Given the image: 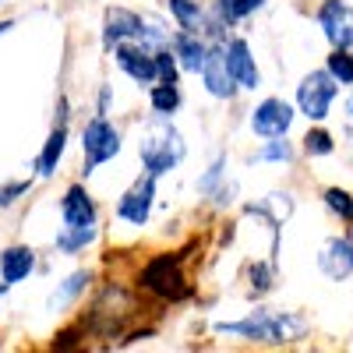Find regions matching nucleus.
Here are the masks:
<instances>
[{"label":"nucleus","instance_id":"obj_11","mask_svg":"<svg viewBox=\"0 0 353 353\" xmlns=\"http://www.w3.org/2000/svg\"><path fill=\"white\" fill-rule=\"evenodd\" d=\"M318 269L329 279H346L353 272V237H329L318 251Z\"/></svg>","mask_w":353,"mask_h":353},{"label":"nucleus","instance_id":"obj_12","mask_svg":"<svg viewBox=\"0 0 353 353\" xmlns=\"http://www.w3.org/2000/svg\"><path fill=\"white\" fill-rule=\"evenodd\" d=\"M145 18L128 11V8H110L106 11V28H103V46L113 50L117 43H128V39H138Z\"/></svg>","mask_w":353,"mask_h":353},{"label":"nucleus","instance_id":"obj_33","mask_svg":"<svg viewBox=\"0 0 353 353\" xmlns=\"http://www.w3.org/2000/svg\"><path fill=\"white\" fill-rule=\"evenodd\" d=\"M350 346H353V339H350Z\"/></svg>","mask_w":353,"mask_h":353},{"label":"nucleus","instance_id":"obj_27","mask_svg":"<svg viewBox=\"0 0 353 353\" xmlns=\"http://www.w3.org/2000/svg\"><path fill=\"white\" fill-rule=\"evenodd\" d=\"M176 53L173 50H156V71H159V81H176Z\"/></svg>","mask_w":353,"mask_h":353},{"label":"nucleus","instance_id":"obj_31","mask_svg":"<svg viewBox=\"0 0 353 353\" xmlns=\"http://www.w3.org/2000/svg\"><path fill=\"white\" fill-rule=\"evenodd\" d=\"M8 286H11V283H8V279H4V283H0V297H4V290H8Z\"/></svg>","mask_w":353,"mask_h":353},{"label":"nucleus","instance_id":"obj_1","mask_svg":"<svg viewBox=\"0 0 353 353\" xmlns=\"http://www.w3.org/2000/svg\"><path fill=\"white\" fill-rule=\"evenodd\" d=\"M216 332L223 336H244L254 343H290L307 332V321L297 314H269V311H254L244 321H219Z\"/></svg>","mask_w":353,"mask_h":353},{"label":"nucleus","instance_id":"obj_2","mask_svg":"<svg viewBox=\"0 0 353 353\" xmlns=\"http://www.w3.org/2000/svg\"><path fill=\"white\" fill-rule=\"evenodd\" d=\"M138 152H141L145 170H149L152 176H163L184 159V138L173 124H152L149 131H145Z\"/></svg>","mask_w":353,"mask_h":353},{"label":"nucleus","instance_id":"obj_9","mask_svg":"<svg viewBox=\"0 0 353 353\" xmlns=\"http://www.w3.org/2000/svg\"><path fill=\"white\" fill-rule=\"evenodd\" d=\"M152 198H156V176L145 173V176H138V181L128 188V194L121 198L117 216H121L124 223H131V226H145V223H149V212H152Z\"/></svg>","mask_w":353,"mask_h":353},{"label":"nucleus","instance_id":"obj_25","mask_svg":"<svg viewBox=\"0 0 353 353\" xmlns=\"http://www.w3.org/2000/svg\"><path fill=\"white\" fill-rule=\"evenodd\" d=\"M332 149H336V141H332L329 131H321V128L307 131V138H304V152L307 156H329Z\"/></svg>","mask_w":353,"mask_h":353},{"label":"nucleus","instance_id":"obj_5","mask_svg":"<svg viewBox=\"0 0 353 353\" xmlns=\"http://www.w3.org/2000/svg\"><path fill=\"white\" fill-rule=\"evenodd\" d=\"M81 149H85L88 166H99V163H106L121 152V134H117V128L106 117H92V121L81 128Z\"/></svg>","mask_w":353,"mask_h":353},{"label":"nucleus","instance_id":"obj_7","mask_svg":"<svg viewBox=\"0 0 353 353\" xmlns=\"http://www.w3.org/2000/svg\"><path fill=\"white\" fill-rule=\"evenodd\" d=\"M318 25L332 43V50H353V11L343 0H325L318 8Z\"/></svg>","mask_w":353,"mask_h":353},{"label":"nucleus","instance_id":"obj_26","mask_svg":"<svg viewBox=\"0 0 353 353\" xmlns=\"http://www.w3.org/2000/svg\"><path fill=\"white\" fill-rule=\"evenodd\" d=\"M325 205L336 212V216H343V219H353V198L343 191V188H329L325 191Z\"/></svg>","mask_w":353,"mask_h":353},{"label":"nucleus","instance_id":"obj_32","mask_svg":"<svg viewBox=\"0 0 353 353\" xmlns=\"http://www.w3.org/2000/svg\"><path fill=\"white\" fill-rule=\"evenodd\" d=\"M350 113H353V99H350Z\"/></svg>","mask_w":353,"mask_h":353},{"label":"nucleus","instance_id":"obj_30","mask_svg":"<svg viewBox=\"0 0 353 353\" xmlns=\"http://www.w3.org/2000/svg\"><path fill=\"white\" fill-rule=\"evenodd\" d=\"M8 28H14V21H0V36H4Z\"/></svg>","mask_w":353,"mask_h":353},{"label":"nucleus","instance_id":"obj_10","mask_svg":"<svg viewBox=\"0 0 353 353\" xmlns=\"http://www.w3.org/2000/svg\"><path fill=\"white\" fill-rule=\"evenodd\" d=\"M201 81H205V88H209V92H212L216 99H230L233 92H237V78H233V71H230L226 46H223V43L209 46V53H205Z\"/></svg>","mask_w":353,"mask_h":353},{"label":"nucleus","instance_id":"obj_18","mask_svg":"<svg viewBox=\"0 0 353 353\" xmlns=\"http://www.w3.org/2000/svg\"><path fill=\"white\" fill-rule=\"evenodd\" d=\"M149 99H152V110H156L159 117H170L176 106H181V92H176V81H159V85H152Z\"/></svg>","mask_w":353,"mask_h":353},{"label":"nucleus","instance_id":"obj_29","mask_svg":"<svg viewBox=\"0 0 353 353\" xmlns=\"http://www.w3.org/2000/svg\"><path fill=\"white\" fill-rule=\"evenodd\" d=\"M28 191V181H18V184H8V188H0V205H11L18 194Z\"/></svg>","mask_w":353,"mask_h":353},{"label":"nucleus","instance_id":"obj_23","mask_svg":"<svg viewBox=\"0 0 353 353\" xmlns=\"http://www.w3.org/2000/svg\"><path fill=\"white\" fill-rule=\"evenodd\" d=\"M258 8H265V0H219V14L226 21H241V18L254 14Z\"/></svg>","mask_w":353,"mask_h":353},{"label":"nucleus","instance_id":"obj_20","mask_svg":"<svg viewBox=\"0 0 353 353\" xmlns=\"http://www.w3.org/2000/svg\"><path fill=\"white\" fill-rule=\"evenodd\" d=\"M92 241H96V226H64V233L57 237V248L68 251V254H74L78 248L92 244Z\"/></svg>","mask_w":353,"mask_h":353},{"label":"nucleus","instance_id":"obj_17","mask_svg":"<svg viewBox=\"0 0 353 353\" xmlns=\"http://www.w3.org/2000/svg\"><path fill=\"white\" fill-rule=\"evenodd\" d=\"M64 141H68V128H64V124H57V128H53V134H50V138H46V145H43L39 159H36L39 176H50V173L57 170V163H61V156H64Z\"/></svg>","mask_w":353,"mask_h":353},{"label":"nucleus","instance_id":"obj_4","mask_svg":"<svg viewBox=\"0 0 353 353\" xmlns=\"http://www.w3.org/2000/svg\"><path fill=\"white\" fill-rule=\"evenodd\" d=\"M336 96H339V81L329 74V68L325 71H311L297 85V106H301V113L307 117V121H325Z\"/></svg>","mask_w":353,"mask_h":353},{"label":"nucleus","instance_id":"obj_14","mask_svg":"<svg viewBox=\"0 0 353 353\" xmlns=\"http://www.w3.org/2000/svg\"><path fill=\"white\" fill-rule=\"evenodd\" d=\"M226 61H230V71H233V78H237L241 88H258L261 85V74L254 68V57H251V50H248L244 39H230Z\"/></svg>","mask_w":353,"mask_h":353},{"label":"nucleus","instance_id":"obj_13","mask_svg":"<svg viewBox=\"0 0 353 353\" xmlns=\"http://www.w3.org/2000/svg\"><path fill=\"white\" fill-rule=\"evenodd\" d=\"M61 219H64V226H96V201L88 198V191L81 184L68 188V194L61 201Z\"/></svg>","mask_w":353,"mask_h":353},{"label":"nucleus","instance_id":"obj_15","mask_svg":"<svg viewBox=\"0 0 353 353\" xmlns=\"http://www.w3.org/2000/svg\"><path fill=\"white\" fill-rule=\"evenodd\" d=\"M170 46H173V53H176V61H181L184 71H201L209 46L198 39V32H191V28H181V32L170 39Z\"/></svg>","mask_w":353,"mask_h":353},{"label":"nucleus","instance_id":"obj_19","mask_svg":"<svg viewBox=\"0 0 353 353\" xmlns=\"http://www.w3.org/2000/svg\"><path fill=\"white\" fill-rule=\"evenodd\" d=\"M88 283H92V276H88V272H74V276H71V279H68V283H64V286L50 297V311H61L64 304H71V301L78 297V293H81Z\"/></svg>","mask_w":353,"mask_h":353},{"label":"nucleus","instance_id":"obj_28","mask_svg":"<svg viewBox=\"0 0 353 353\" xmlns=\"http://www.w3.org/2000/svg\"><path fill=\"white\" fill-rule=\"evenodd\" d=\"M251 286H254V293H269L272 290V269L269 265H254L251 269Z\"/></svg>","mask_w":353,"mask_h":353},{"label":"nucleus","instance_id":"obj_22","mask_svg":"<svg viewBox=\"0 0 353 353\" xmlns=\"http://www.w3.org/2000/svg\"><path fill=\"white\" fill-rule=\"evenodd\" d=\"M329 74L339 81V85H353V53L350 50H332L329 57Z\"/></svg>","mask_w":353,"mask_h":353},{"label":"nucleus","instance_id":"obj_16","mask_svg":"<svg viewBox=\"0 0 353 353\" xmlns=\"http://www.w3.org/2000/svg\"><path fill=\"white\" fill-rule=\"evenodd\" d=\"M32 269H36V251L25 244H14L0 254V279H8V283H21Z\"/></svg>","mask_w":353,"mask_h":353},{"label":"nucleus","instance_id":"obj_21","mask_svg":"<svg viewBox=\"0 0 353 353\" xmlns=\"http://www.w3.org/2000/svg\"><path fill=\"white\" fill-rule=\"evenodd\" d=\"M170 11L173 18L181 21V28H191V32H198L201 28V8H198V0H170Z\"/></svg>","mask_w":353,"mask_h":353},{"label":"nucleus","instance_id":"obj_3","mask_svg":"<svg viewBox=\"0 0 353 353\" xmlns=\"http://www.w3.org/2000/svg\"><path fill=\"white\" fill-rule=\"evenodd\" d=\"M138 283L149 293H156V297H163V301H184L188 297V279L181 272V254H159V258H152L141 269Z\"/></svg>","mask_w":353,"mask_h":353},{"label":"nucleus","instance_id":"obj_24","mask_svg":"<svg viewBox=\"0 0 353 353\" xmlns=\"http://www.w3.org/2000/svg\"><path fill=\"white\" fill-rule=\"evenodd\" d=\"M258 159H265V163H290L293 159V145L286 141V134L283 138H269V145L258 152Z\"/></svg>","mask_w":353,"mask_h":353},{"label":"nucleus","instance_id":"obj_8","mask_svg":"<svg viewBox=\"0 0 353 353\" xmlns=\"http://www.w3.org/2000/svg\"><path fill=\"white\" fill-rule=\"evenodd\" d=\"M293 106L286 103V99H261L258 106H254V113H251V131L254 134H261V138H283L286 131H290V124H293Z\"/></svg>","mask_w":353,"mask_h":353},{"label":"nucleus","instance_id":"obj_6","mask_svg":"<svg viewBox=\"0 0 353 353\" xmlns=\"http://www.w3.org/2000/svg\"><path fill=\"white\" fill-rule=\"evenodd\" d=\"M113 57H117V64H121V71L131 81H138V85H156L159 81L156 53H149V46H141V43H117Z\"/></svg>","mask_w":353,"mask_h":353}]
</instances>
